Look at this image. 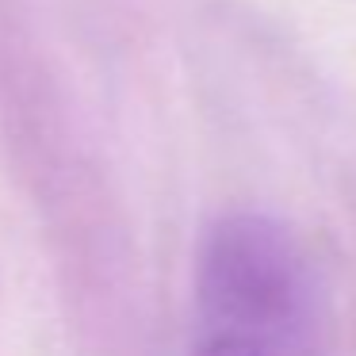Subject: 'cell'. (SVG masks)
Returning a JSON list of instances; mask_svg holds the SVG:
<instances>
[{
    "instance_id": "cell-1",
    "label": "cell",
    "mask_w": 356,
    "mask_h": 356,
    "mask_svg": "<svg viewBox=\"0 0 356 356\" xmlns=\"http://www.w3.org/2000/svg\"><path fill=\"white\" fill-rule=\"evenodd\" d=\"M195 299L207 333L268 348L291 337L307 314V268L284 226L238 211L203 238Z\"/></svg>"
},
{
    "instance_id": "cell-2",
    "label": "cell",
    "mask_w": 356,
    "mask_h": 356,
    "mask_svg": "<svg viewBox=\"0 0 356 356\" xmlns=\"http://www.w3.org/2000/svg\"><path fill=\"white\" fill-rule=\"evenodd\" d=\"M195 356H272V353L264 345H253V341H241V337L203 333L200 345H195Z\"/></svg>"
}]
</instances>
